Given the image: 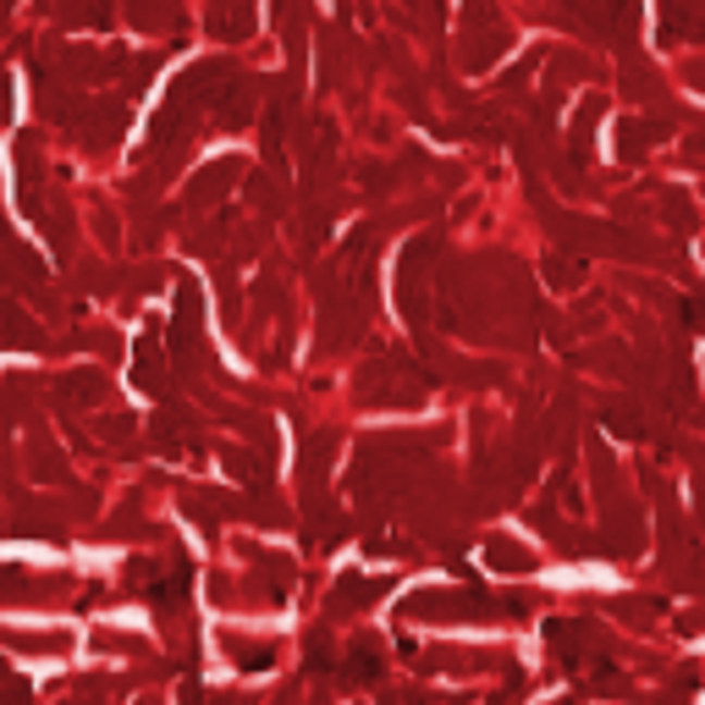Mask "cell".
I'll return each mask as SVG.
<instances>
[{
	"mask_svg": "<svg viewBox=\"0 0 705 705\" xmlns=\"http://www.w3.org/2000/svg\"><path fill=\"white\" fill-rule=\"evenodd\" d=\"M491 611H502V601H491L485 590H424L403 606V617H424V623H474Z\"/></svg>",
	"mask_w": 705,
	"mask_h": 705,
	"instance_id": "cell-1",
	"label": "cell"
},
{
	"mask_svg": "<svg viewBox=\"0 0 705 705\" xmlns=\"http://www.w3.org/2000/svg\"><path fill=\"white\" fill-rule=\"evenodd\" d=\"M381 678V645L375 640H352L347 651V683H375Z\"/></svg>",
	"mask_w": 705,
	"mask_h": 705,
	"instance_id": "cell-2",
	"label": "cell"
},
{
	"mask_svg": "<svg viewBox=\"0 0 705 705\" xmlns=\"http://www.w3.org/2000/svg\"><path fill=\"white\" fill-rule=\"evenodd\" d=\"M375 595H381V584H375V579H342L331 606H370Z\"/></svg>",
	"mask_w": 705,
	"mask_h": 705,
	"instance_id": "cell-3",
	"label": "cell"
},
{
	"mask_svg": "<svg viewBox=\"0 0 705 705\" xmlns=\"http://www.w3.org/2000/svg\"><path fill=\"white\" fill-rule=\"evenodd\" d=\"M485 557H491L496 568H518V573H523V568H535V562H529V552H518L512 541H485Z\"/></svg>",
	"mask_w": 705,
	"mask_h": 705,
	"instance_id": "cell-4",
	"label": "cell"
},
{
	"mask_svg": "<svg viewBox=\"0 0 705 705\" xmlns=\"http://www.w3.org/2000/svg\"><path fill=\"white\" fill-rule=\"evenodd\" d=\"M232 651L243 656L237 667H248V672H271V667H276V651H271V645H232Z\"/></svg>",
	"mask_w": 705,
	"mask_h": 705,
	"instance_id": "cell-5",
	"label": "cell"
}]
</instances>
